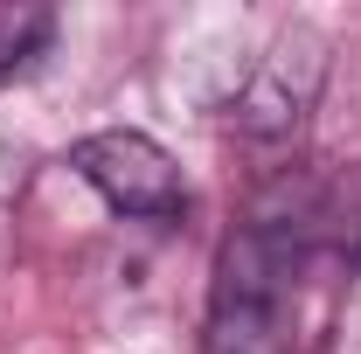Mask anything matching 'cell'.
I'll list each match as a JSON object with an SVG mask.
<instances>
[{"label": "cell", "instance_id": "1", "mask_svg": "<svg viewBox=\"0 0 361 354\" xmlns=\"http://www.w3.org/2000/svg\"><path fill=\"white\" fill-rule=\"evenodd\" d=\"M299 243L285 229H236L216 264V306H209V334L202 354H292L299 341Z\"/></svg>", "mask_w": 361, "mask_h": 354}, {"label": "cell", "instance_id": "2", "mask_svg": "<svg viewBox=\"0 0 361 354\" xmlns=\"http://www.w3.org/2000/svg\"><path fill=\"white\" fill-rule=\"evenodd\" d=\"M70 167H77L118 216L167 222V216H180V202H188L174 160H167V146L146 139V133H90V139H77Z\"/></svg>", "mask_w": 361, "mask_h": 354}, {"label": "cell", "instance_id": "3", "mask_svg": "<svg viewBox=\"0 0 361 354\" xmlns=\"http://www.w3.org/2000/svg\"><path fill=\"white\" fill-rule=\"evenodd\" d=\"M319 77H326V49L319 35L292 28L250 63V77L229 90V126L250 139H278L306 118V104L319 97Z\"/></svg>", "mask_w": 361, "mask_h": 354}, {"label": "cell", "instance_id": "4", "mask_svg": "<svg viewBox=\"0 0 361 354\" xmlns=\"http://www.w3.org/2000/svg\"><path fill=\"white\" fill-rule=\"evenodd\" d=\"M42 42H49V14L42 7H0V70L28 63Z\"/></svg>", "mask_w": 361, "mask_h": 354}]
</instances>
